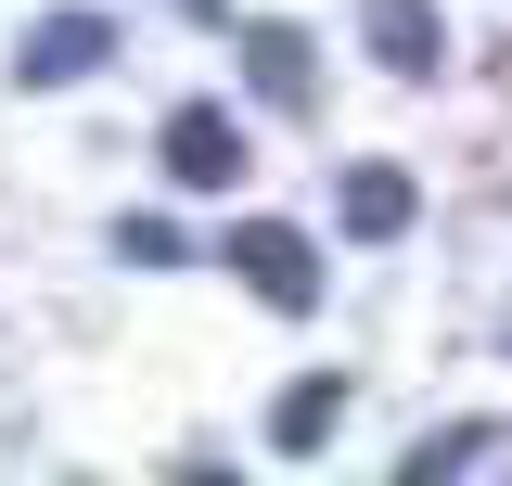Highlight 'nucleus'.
<instances>
[{
    "mask_svg": "<svg viewBox=\"0 0 512 486\" xmlns=\"http://www.w3.org/2000/svg\"><path fill=\"white\" fill-rule=\"evenodd\" d=\"M103 52H116V26H103V13H39V26L13 39V77H26V90H77Z\"/></svg>",
    "mask_w": 512,
    "mask_h": 486,
    "instance_id": "2",
    "label": "nucleus"
},
{
    "mask_svg": "<svg viewBox=\"0 0 512 486\" xmlns=\"http://www.w3.org/2000/svg\"><path fill=\"white\" fill-rule=\"evenodd\" d=\"M333 423H346V371H295V397L269 410V448L308 461V448H333Z\"/></svg>",
    "mask_w": 512,
    "mask_h": 486,
    "instance_id": "6",
    "label": "nucleus"
},
{
    "mask_svg": "<svg viewBox=\"0 0 512 486\" xmlns=\"http://www.w3.org/2000/svg\"><path fill=\"white\" fill-rule=\"evenodd\" d=\"M359 39L384 52V77H436V0H359Z\"/></svg>",
    "mask_w": 512,
    "mask_h": 486,
    "instance_id": "5",
    "label": "nucleus"
},
{
    "mask_svg": "<svg viewBox=\"0 0 512 486\" xmlns=\"http://www.w3.org/2000/svg\"><path fill=\"white\" fill-rule=\"evenodd\" d=\"M461 461H487V435H474V423H448V435L410 448V474H461Z\"/></svg>",
    "mask_w": 512,
    "mask_h": 486,
    "instance_id": "9",
    "label": "nucleus"
},
{
    "mask_svg": "<svg viewBox=\"0 0 512 486\" xmlns=\"http://www.w3.org/2000/svg\"><path fill=\"white\" fill-rule=\"evenodd\" d=\"M244 64H256V90H269V103H308V39H295V26H256Z\"/></svg>",
    "mask_w": 512,
    "mask_h": 486,
    "instance_id": "7",
    "label": "nucleus"
},
{
    "mask_svg": "<svg viewBox=\"0 0 512 486\" xmlns=\"http://www.w3.org/2000/svg\"><path fill=\"white\" fill-rule=\"evenodd\" d=\"M192 13H231V0H192Z\"/></svg>",
    "mask_w": 512,
    "mask_h": 486,
    "instance_id": "10",
    "label": "nucleus"
},
{
    "mask_svg": "<svg viewBox=\"0 0 512 486\" xmlns=\"http://www.w3.org/2000/svg\"><path fill=\"white\" fill-rule=\"evenodd\" d=\"M167 180L231 192V180H244V128L218 116V103H180V116H167Z\"/></svg>",
    "mask_w": 512,
    "mask_h": 486,
    "instance_id": "3",
    "label": "nucleus"
},
{
    "mask_svg": "<svg viewBox=\"0 0 512 486\" xmlns=\"http://www.w3.org/2000/svg\"><path fill=\"white\" fill-rule=\"evenodd\" d=\"M116 256H128V269H180L192 243L167 231V218H116Z\"/></svg>",
    "mask_w": 512,
    "mask_h": 486,
    "instance_id": "8",
    "label": "nucleus"
},
{
    "mask_svg": "<svg viewBox=\"0 0 512 486\" xmlns=\"http://www.w3.org/2000/svg\"><path fill=\"white\" fill-rule=\"evenodd\" d=\"M410 218H423L410 167H384V154H372V167H346V192H333V231H346V243H397Z\"/></svg>",
    "mask_w": 512,
    "mask_h": 486,
    "instance_id": "4",
    "label": "nucleus"
},
{
    "mask_svg": "<svg viewBox=\"0 0 512 486\" xmlns=\"http://www.w3.org/2000/svg\"><path fill=\"white\" fill-rule=\"evenodd\" d=\"M231 269H244V295L282 307V320H308V307H320V243L282 231V218H244V231H231Z\"/></svg>",
    "mask_w": 512,
    "mask_h": 486,
    "instance_id": "1",
    "label": "nucleus"
}]
</instances>
